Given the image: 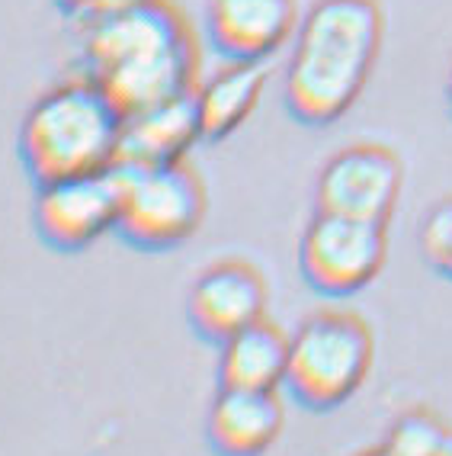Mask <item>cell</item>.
Masks as SVG:
<instances>
[{
  "label": "cell",
  "mask_w": 452,
  "mask_h": 456,
  "mask_svg": "<svg viewBox=\"0 0 452 456\" xmlns=\"http://www.w3.org/2000/svg\"><path fill=\"white\" fill-rule=\"evenodd\" d=\"M199 39L170 0H145L81 29V74L122 116L190 97L199 84Z\"/></svg>",
  "instance_id": "obj_1"
},
{
  "label": "cell",
  "mask_w": 452,
  "mask_h": 456,
  "mask_svg": "<svg viewBox=\"0 0 452 456\" xmlns=\"http://www.w3.org/2000/svg\"><path fill=\"white\" fill-rule=\"evenodd\" d=\"M385 13L379 0H315L289 45L283 103L295 123L324 129L363 97L379 65Z\"/></svg>",
  "instance_id": "obj_2"
},
{
  "label": "cell",
  "mask_w": 452,
  "mask_h": 456,
  "mask_svg": "<svg viewBox=\"0 0 452 456\" xmlns=\"http://www.w3.org/2000/svg\"><path fill=\"white\" fill-rule=\"evenodd\" d=\"M122 119L87 74L55 84L26 110L17 151L36 187L84 174L113 171L119 158Z\"/></svg>",
  "instance_id": "obj_3"
},
{
  "label": "cell",
  "mask_w": 452,
  "mask_h": 456,
  "mask_svg": "<svg viewBox=\"0 0 452 456\" xmlns=\"http://www.w3.org/2000/svg\"><path fill=\"white\" fill-rule=\"evenodd\" d=\"M372 357L375 341L356 312H315L289 338L286 389L311 411H334L363 389Z\"/></svg>",
  "instance_id": "obj_4"
},
{
  "label": "cell",
  "mask_w": 452,
  "mask_h": 456,
  "mask_svg": "<svg viewBox=\"0 0 452 456\" xmlns=\"http://www.w3.org/2000/svg\"><path fill=\"white\" fill-rule=\"evenodd\" d=\"M125 193L116 235L138 251H174L196 235L206 219V187L186 161L122 171Z\"/></svg>",
  "instance_id": "obj_5"
},
{
  "label": "cell",
  "mask_w": 452,
  "mask_h": 456,
  "mask_svg": "<svg viewBox=\"0 0 452 456\" xmlns=\"http://www.w3.org/2000/svg\"><path fill=\"white\" fill-rule=\"evenodd\" d=\"M388 257V232L379 222L318 212L302 232L299 270L318 296L350 299L379 277Z\"/></svg>",
  "instance_id": "obj_6"
},
{
  "label": "cell",
  "mask_w": 452,
  "mask_h": 456,
  "mask_svg": "<svg viewBox=\"0 0 452 456\" xmlns=\"http://www.w3.org/2000/svg\"><path fill=\"white\" fill-rule=\"evenodd\" d=\"M122 193H125V174L119 167L42 183L36 187L33 206L36 232L55 251H84L103 235L116 232Z\"/></svg>",
  "instance_id": "obj_7"
},
{
  "label": "cell",
  "mask_w": 452,
  "mask_h": 456,
  "mask_svg": "<svg viewBox=\"0 0 452 456\" xmlns=\"http://www.w3.org/2000/svg\"><path fill=\"white\" fill-rule=\"evenodd\" d=\"M401 187V158L375 142H356L324 161L315 183V209L388 225Z\"/></svg>",
  "instance_id": "obj_8"
},
{
  "label": "cell",
  "mask_w": 452,
  "mask_h": 456,
  "mask_svg": "<svg viewBox=\"0 0 452 456\" xmlns=\"http://www.w3.org/2000/svg\"><path fill=\"white\" fill-rule=\"evenodd\" d=\"M299 23V0H209L206 7V36L225 61L263 65L289 49Z\"/></svg>",
  "instance_id": "obj_9"
},
{
  "label": "cell",
  "mask_w": 452,
  "mask_h": 456,
  "mask_svg": "<svg viewBox=\"0 0 452 456\" xmlns=\"http://www.w3.org/2000/svg\"><path fill=\"white\" fill-rule=\"evenodd\" d=\"M186 315L202 341L225 344L231 334L267 318V283L247 261H218L190 286Z\"/></svg>",
  "instance_id": "obj_10"
},
{
  "label": "cell",
  "mask_w": 452,
  "mask_h": 456,
  "mask_svg": "<svg viewBox=\"0 0 452 456\" xmlns=\"http://www.w3.org/2000/svg\"><path fill=\"white\" fill-rule=\"evenodd\" d=\"M196 142H202V129L193 94L167 100V103H157L151 110L122 119L116 167L119 171H151V167L180 164L193 151Z\"/></svg>",
  "instance_id": "obj_11"
},
{
  "label": "cell",
  "mask_w": 452,
  "mask_h": 456,
  "mask_svg": "<svg viewBox=\"0 0 452 456\" xmlns=\"http://www.w3.org/2000/svg\"><path fill=\"white\" fill-rule=\"evenodd\" d=\"M283 431V402L276 392L218 389L206 434L218 456H263Z\"/></svg>",
  "instance_id": "obj_12"
},
{
  "label": "cell",
  "mask_w": 452,
  "mask_h": 456,
  "mask_svg": "<svg viewBox=\"0 0 452 456\" xmlns=\"http://www.w3.org/2000/svg\"><path fill=\"white\" fill-rule=\"evenodd\" d=\"M267 90V71L251 61H225L209 77H199L193 90L196 116H199L202 142H225L235 135Z\"/></svg>",
  "instance_id": "obj_13"
},
{
  "label": "cell",
  "mask_w": 452,
  "mask_h": 456,
  "mask_svg": "<svg viewBox=\"0 0 452 456\" xmlns=\"http://www.w3.org/2000/svg\"><path fill=\"white\" fill-rule=\"evenodd\" d=\"M289 370V334L260 318L218 344V383L225 389L279 392Z\"/></svg>",
  "instance_id": "obj_14"
},
{
  "label": "cell",
  "mask_w": 452,
  "mask_h": 456,
  "mask_svg": "<svg viewBox=\"0 0 452 456\" xmlns=\"http://www.w3.org/2000/svg\"><path fill=\"white\" fill-rule=\"evenodd\" d=\"M382 450L388 456H449L452 431L430 411H408L391 424Z\"/></svg>",
  "instance_id": "obj_15"
},
{
  "label": "cell",
  "mask_w": 452,
  "mask_h": 456,
  "mask_svg": "<svg viewBox=\"0 0 452 456\" xmlns=\"http://www.w3.org/2000/svg\"><path fill=\"white\" fill-rule=\"evenodd\" d=\"M420 257L433 273L443 280H452V196L436 200L417 228Z\"/></svg>",
  "instance_id": "obj_16"
},
{
  "label": "cell",
  "mask_w": 452,
  "mask_h": 456,
  "mask_svg": "<svg viewBox=\"0 0 452 456\" xmlns=\"http://www.w3.org/2000/svg\"><path fill=\"white\" fill-rule=\"evenodd\" d=\"M138 4H145V0H55V7L65 13L68 20L81 26H93L100 20H109V17H119L125 10L138 7Z\"/></svg>",
  "instance_id": "obj_17"
},
{
  "label": "cell",
  "mask_w": 452,
  "mask_h": 456,
  "mask_svg": "<svg viewBox=\"0 0 452 456\" xmlns=\"http://www.w3.org/2000/svg\"><path fill=\"white\" fill-rule=\"evenodd\" d=\"M363 456H388V453H385V450L379 447V450H372V453H363Z\"/></svg>",
  "instance_id": "obj_18"
},
{
  "label": "cell",
  "mask_w": 452,
  "mask_h": 456,
  "mask_svg": "<svg viewBox=\"0 0 452 456\" xmlns=\"http://www.w3.org/2000/svg\"><path fill=\"white\" fill-rule=\"evenodd\" d=\"M449 106H452V77H449Z\"/></svg>",
  "instance_id": "obj_19"
},
{
  "label": "cell",
  "mask_w": 452,
  "mask_h": 456,
  "mask_svg": "<svg viewBox=\"0 0 452 456\" xmlns=\"http://www.w3.org/2000/svg\"><path fill=\"white\" fill-rule=\"evenodd\" d=\"M449 456H452V450H449Z\"/></svg>",
  "instance_id": "obj_20"
}]
</instances>
